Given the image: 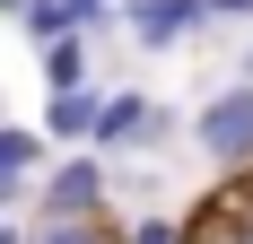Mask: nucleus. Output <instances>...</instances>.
I'll list each match as a JSON object with an SVG mask.
<instances>
[{
    "label": "nucleus",
    "instance_id": "obj_7",
    "mask_svg": "<svg viewBox=\"0 0 253 244\" xmlns=\"http://www.w3.org/2000/svg\"><path fill=\"white\" fill-rule=\"evenodd\" d=\"M61 148H52L44 122H0V183H35Z\"/></svg>",
    "mask_w": 253,
    "mask_h": 244
},
{
    "label": "nucleus",
    "instance_id": "obj_11",
    "mask_svg": "<svg viewBox=\"0 0 253 244\" xmlns=\"http://www.w3.org/2000/svg\"><path fill=\"white\" fill-rule=\"evenodd\" d=\"M35 244H123V227H105V218H35Z\"/></svg>",
    "mask_w": 253,
    "mask_h": 244
},
{
    "label": "nucleus",
    "instance_id": "obj_6",
    "mask_svg": "<svg viewBox=\"0 0 253 244\" xmlns=\"http://www.w3.org/2000/svg\"><path fill=\"white\" fill-rule=\"evenodd\" d=\"M52 131V148H96V122H105V87H70V96H44L35 114Z\"/></svg>",
    "mask_w": 253,
    "mask_h": 244
},
{
    "label": "nucleus",
    "instance_id": "obj_8",
    "mask_svg": "<svg viewBox=\"0 0 253 244\" xmlns=\"http://www.w3.org/2000/svg\"><path fill=\"white\" fill-rule=\"evenodd\" d=\"M70 87H96V35L44 44V96H70Z\"/></svg>",
    "mask_w": 253,
    "mask_h": 244
},
{
    "label": "nucleus",
    "instance_id": "obj_3",
    "mask_svg": "<svg viewBox=\"0 0 253 244\" xmlns=\"http://www.w3.org/2000/svg\"><path fill=\"white\" fill-rule=\"evenodd\" d=\"M175 131H192V122H175L149 87H105V122H96V148H105V157H157Z\"/></svg>",
    "mask_w": 253,
    "mask_h": 244
},
{
    "label": "nucleus",
    "instance_id": "obj_2",
    "mask_svg": "<svg viewBox=\"0 0 253 244\" xmlns=\"http://www.w3.org/2000/svg\"><path fill=\"white\" fill-rule=\"evenodd\" d=\"M192 157H201L210 174H236L253 166V79H227V87H210L201 105H192Z\"/></svg>",
    "mask_w": 253,
    "mask_h": 244
},
{
    "label": "nucleus",
    "instance_id": "obj_12",
    "mask_svg": "<svg viewBox=\"0 0 253 244\" xmlns=\"http://www.w3.org/2000/svg\"><path fill=\"white\" fill-rule=\"evenodd\" d=\"M210 18H218V26H236V18H253V0H210Z\"/></svg>",
    "mask_w": 253,
    "mask_h": 244
},
{
    "label": "nucleus",
    "instance_id": "obj_5",
    "mask_svg": "<svg viewBox=\"0 0 253 244\" xmlns=\"http://www.w3.org/2000/svg\"><path fill=\"white\" fill-rule=\"evenodd\" d=\"M236 236H253V166L210 174L201 209H192V244H236Z\"/></svg>",
    "mask_w": 253,
    "mask_h": 244
},
{
    "label": "nucleus",
    "instance_id": "obj_9",
    "mask_svg": "<svg viewBox=\"0 0 253 244\" xmlns=\"http://www.w3.org/2000/svg\"><path fill=\"white\" fill-rule=\"evenodd\" d=\"M9 26L44 52V44H61V35H79V9H70V0H35V9H26V18H9Z\"/></svg>",
    "mask_w": 253,
    "mask_h": 244
},
{
    "label": "nucleus",
    "instance_id": "obj_1",
    "mask_svg": "<svg viewBox=\"0 0 253 244\" xmlns=\"http://www.w3.org/2000/svg\"><path fill=\"white\" fill-rule=\"evenodd\" d=\"M105 209H114V157L105 148H61L26 201V218H105Z\"/></svg>",
    "mask_w": 253,
    "mask_h": 244
},
{
    "label": "nucleus",
    "instance_id": "obj_14",
    "mask_svg": "<svg viewBox=\"0 0 253 244\" xmlns=\"http://www.w3.org/2000/svg\"><path fill=\"white\" fill-rule=\"evenodd\" d=\"M236 79H253V44H245V52H236Z\"/></svg>",
    "mask_w": 253,
    "mask_h": 244
},
{
    "label": "nucleus",
    "instance_id": "obj_13",
    "mask_svg": "<svg viewBox=\"0 0 253 244\" xmlns=\"http://www.w3.org/2000/svg\"><path fill=\"white\" fill-rule=\"evenodd\" d=\"M26 9H35V0H0V18H26Z\"/></svg>",
    "mask_w": 253,
    "mask_h": 244
},
{
    "label": "nucleus",
    "instance_id": "obj_10",
    "mask_svg": "<svg viewBox=\"0 0 253 244\" xmlns=\"http://www.w3.org/2000/svg\"><path fill=\"white\" fill-rule=\"evenodd\" d=\"M123 244H192V218H175V209H140V218H123Z\"/></svg>",
    "mask_w": 253,
    "mask_h": 244
},
{
    "label": "nucleus",
    "instance_id": "obj_15",
    "mask_svg": "<svg viewBox=\"0 0 253 244\" xmlns=\"http://www.w3.org/2000/svg\"><path fill=\"white\" fill-rule=\"evenodd\" d=\"M236 244H253V236H236Z\"/></svg>",
    "mask_w": 253,
    "mask_h": 244
},
{
    "label": "nucleus",
    "instance_id": "obj_4",
    "mask_svg": "<svg viewBox=\"0 0 253 244\" xmlns=\"http://www.w3.org/2000/svg\"><path fill=\"white\" fill-rule=\"evenodd\" d=\"M210 0H123V35L140 52H175V44H192V35H210Z\"/></svg>",
    "mask_w": 253,
    "mask_h": 244
}]
</instances>
